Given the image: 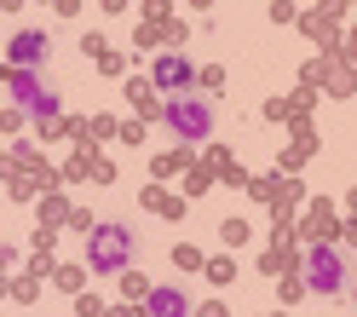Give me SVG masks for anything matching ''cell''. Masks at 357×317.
Masks as SVG:
<instances>
[{"label": "cell", "mask_w": 357, "mask_h": 317, "mask_svg": "<svg viewBox=\"0 0 357 317\" xmlns=\"http://www.w3.org/2000/svg\"><path fill=\"white\" fill-rule=\"evenodd\" d=\"M351 300H357V288H351Z\"/></svg>", "instance_id": "30"}, {"label": "cell", "mask_w": 357, "mask_h": 317, "mask_svg": "<svg viewBox=\"0 0 357 317\" xmlns=\"http://www.w3.org/2000/svg\"><path fill=\"white\" fill-rule=\"evenodd\" d=\"M121 294H127V300H144V294H150V283H144V271H132V277L121 283Z\"/></svg>", "instance_id": "17"}, {"label": "cell", "mask_w": 357, "mask_h": 317, "mask_svg": "<svg viewBox=\"0 0 357 317\" xmlns=\"http://www.w3.org/2000/svg\"><path fill=\"white\" fill-rule=\"evenodd\" d=\"M323 81L334 87V98H346V93H351V87H357V75H351V64H334V70H328Z\"/></svg>", "instance_id": "9"}, {"label": "cell", "mask_w": 357, "mask_h": 317, "mask_svg": "<svg viewBox=\"0 0 357 317\" xmlns=\"http://www.w3.org/2000/svg\"><path fill=\"white\" fill-rule=\"evenodd\" d=\"M219 237H225V242H231V248H236V242H242V237H248V225H242V219H225V225H219Z\"/></svg>", "instance_id": "19"}, {"label": "cell", "mask_w": 357, "mask_h": 317, "mask_svg": "<svg viewBox=\"0 0 357 317\" xmlns=\"http://www.w3.org/2000/svg\"><path fill=\"white\" fill-rule=\"evenodd\" d=\"M202 317H225V306H202Z\"/></svg>", "instance_id": "25"}, {"label": "cell", "mask_w": 357, "mask_h": 317, "mask_svg": "<svg viewBox=\"0 0 357 317\" xmlns=\"http://www.w3.org/2000/svg\"><path fill=\"white\" fill-rule=\"evenodd\" d=\"M47 58H52L47 29H17L6 47V70H47Z\"/></svg>", "instance_id": "5"}, {"label": "cell", "mask_w": 357, "mask_h": 317, "mask_svg": "<svg viewBox=\"0 0 357 317\" xmlns=\"http://www.w3.org/2000/svg\"><path fill=\"white\" fill-rule=\"evenodd\" d=\"M144 317H190L185 288H150L144 294Z\"/></svg>", "instance_id": "7"}, {"label": "cell", "mask_w": 357, "mask_h": 317, "mask_svg": "<svg viewBox=\"0 0 357 317\" xmlns=\"http://www.w3.org/2000/svg\"><path fill=\"white\" fill-rule=\"evenodd\" d=\"M150 93H155V81H127V98L139 104L144 116H155V98H150Z\"/></svg>", "instance_id": "10"}, {"label": "cell", "mask_w": 357, "mask_h": 317, "mask_svg": "<svg viewBox=\"0 0 357 317\" xmlns=\"http://www.w3.org/2000/svg\"><path fill=\"white\" fill-rule=\"evenodd\" d=\"M277 185H282V179H277V173H265V179H254V185H248V191H254L259 202H277Z\"/></svg>", "instance_id": "15"}, {"label": "cell", "mask_w": 357, "mask_h": 317, "mask_svg": "<svg viewBox=\"0 0 357 317\" xmlns=\"http://www.w3.org/2000/svg\"><path fill=\"white\" fill-rule=\"evenodd\" d=\"M63 214H70V208H63V196H47V202H40V225H47V231H52Z\"/></svg>", "instance_id": "14"}, {"label": "cell", "mask_w": 357, "mask_h": 317, "mask_svg": "<svg viewBox=\"0 0 357 317\" xmlns=\"http://www.w3.org/2000/svg\"><path fill=\"white\" fill-rule=\"evenodd\" d=\"M178 168H185V145H178L173 156H155V173H162V179H167V173H178Z\"/></svg>", "instance_id": "16"}, {"label": "cell", "mask_w": 357, "mask_h": 317, "mask_svg": "<svg viewBox=\"0 0 357 317\" xmlns=\"http://www.w3.org/2000/svg\"><path fill=\"white\" fill-rule=\"evenodd\" d=\"M288 260H294V254H282V248H271V254H265V271H271V277H277V271H282Z\"/></svg>", "instance_id": "20"}, {"label": "cell", "mask_w": 357, "mask_h": 317, "mask_svg": "<svg viewBox=\"0 0 357 317\" xmlns=\"http://www.w3.org/2000/svg\"><path fill=\"white\" fill-rule=\"evenodd\" d=\"M6 260H12V254H6V248H0V265H6Z\"/></svg>", "instance_id": "29"}, {"label": "cell", "mask_w": 357, "mask_h": 317, "mask_svg": "<svg viewBox=\"0 0 357 317\" xmlns=\"http://www.w3.org/2000/svg\"><path fill=\"white\" fill-rule=\"evenodd\" d=\"M150 81H155V87H167V93H178V87H190V81H196V70H190V58H178V52H167V58H155V70H150Z\"/></svg>", "instance_id": "6"}, {"label": "cell", "mask_w": 357, "mask_h": 317, "mask_svg": "<svg viewBox=\"0 0 357 317\" xmlns=\"http://www.w3.org/2000/svg\"><path fill=\"white\" fill-rule=\"evenodd\" d=\"M0 294H12V283H6V277H0Z\"/></svg>", "instance_id": "28"}, {"label": "cell", "mask_w": 357, "mask_h": 317, "mask_svg": "<svg viewBox=\"0 0 357 317\" xmlns=\"http://www.w3.org/2000/svg\"><path fill=\"white\" fill-rule=\"evenodd\" d=\"M340 231H346V242H351V248H357V219H351V225H340Z\"/></svg>", "instance_id": "24"}, {"label": "cell", "mask_w": 357, "mask_h": 317, "mask_svg": "<svg viewBox=\"0 0 357 317\" xmlns=\"http://www.w3.org/2000/svg\"><path fill=\"white\" fill-rule=\"evenodd\" d=\"M300 277H305V288H317V294H340L346 288V260L334 254V242H311Z\"/></svg>", "instance_id": "3"}, {"label": "cell", "mask_w": 357, "mask_h": 317, "mask_svg": "<svg viewBox=\"0 0 357 317\" xmlns=\"http://www.w3.org/2000/svg\"><path fill=\"white\" fill-rule=\"evenodd\" d=\"M109 317H139V311H132V306H116V311H109Z\"/></svg>", "instance_id": "26"}, {"label": "cell", "mask_w": 357, "mask_h": 317, "mask_svg": "<svg viewBox=\"0 0 357 317\" xmlns=\"http://www.w3.org/2000/svg\"><path fill=\"white\" fill-rule=\"evenodd\" d=\"M346 58H351V64H357V29H351V35H346Z\"/></svg>", "instance_id": "23"}, {"label": "cell", "mask_w": 357, "mask_h": 317, "mask_svg": "<svg viewBox=\"0 0 357 317\" xmlns=\"http://www.w3.org/2000/svg\"><path fill=\"white\" fill-rule=\"evenodd\" d=\"M202 87H208V93H219V87H225V70H219V64H213V70H202Z\"/></svg>", "instance_id": "21"}, {"label": "cell", "mask_w": 357, "mask_h": 317, "mask_svg": "<svg viewBox=\"0 0 357 317\" xmlns=\"http://www.w3.org/2000/svg\"><path fill=\"white\" fill-rule=\"evenodd\" d=\"M6 87L17 93V104H24L35 121L40 116H58V87L40 75V70H6Z\"/></svg>", "instance_id": "4"}, {"label": "cell", "mask_w": 357, "mask_h": 317, "mask_svg": "<svg viewBox=\"0 0 357 317\" xmlns=\"http://www.w3.org/2000/svg\"><path fill=\"white\" fill-rule=\"evenodd\" d=\"M202 271H208V283H213V288H231V277H236V265H231V260H208Z\"/></svg>", "instance_id": "11"}, {"label": "cell", "mask_w": 357, "mask_h": 317, "mask_svg": "<svg viewBox=\"0 0 357 317\" xmlns=\"http://www.w3.org/2000/svg\"><path fill=\"white\" fill-rule=\"evenodd\" d=\"M52 6H58L63 17H75V12H81V0H52Z\"/></svg>", "instance_id": "22"}, {"label": "cell", "mask_w": 357, "mask_h": 317, "mask_svg": "<svg viewBox=\"0 0 357 317\" xmlns=\"http://www.w3.org/2000/svg\"><path fill=\"white\" fill-rule=\"evenodd\" d=\"M75 311L81 317H104V300H98V294H75Z\"/></svg>", "instance_id": "18"}, {"label": "cell", "mask_w": 357, "mask_h": 317, "mask_svg": "<svg viewBox=\"0 0 357 317\" xmlns=\"http://www.w3.org/2000/svg\"><path fill=\"white\" fill-rule=\"evenodd\" d=\"M190 6H202V12H208V6H213V0H190Z\"/></svg>", "instance_id": "27"}, {"label": "cell", "mask_w": 357, "mask_h": 317, "mask_svg": "<svg viewBox=\"0 0 357 317\" xmlns=\"http://www.w3.org/2000/svg\"><path fill=\"white\" fill-rule=\"evenodd\" d=\"M173 265H178V271H202L208 260L196 254V248H185V242H178V248H173Z\"/></svg>", "instance_id": "13"}, {"label": "cell", "mask_w": 357, "mask_h": 317, "mask_svg": "<svg viewBox=\"0 0 357 317\" xmlns=\"http://www.w3.org/2000/svg\"><path fill=\"white\" fill-rule=\"evenodd\" d=\"M127 260H132L127 225H93L86 231V271H127Z\"/></svg>", "instance_id": "2"}, {"label": "cell", "mask_w": 357, "mask_h": 317, "mask_svg": "<svg viewBox=\"0 0 357 317\" xmlns=\"http://www.w3.org/2000/svg\"><path fill=\"white\" fill-rule=\"evenodd\" d=\"M52 277H58V288H70V294H81V283H86V271H81V265H58Z\"/></svg>", "instance_id": "12"}, {"label": "cell", "mask_w": 357, "mask_h": 317, "mask_svg": "<svg viewBox=\"0 0 357 317\" xmlns=\"http://www.w3.org/2000/svg\"><path fill=\"white\" fill-rule=\"evenodd\" d=\"M162 116H167V127L178 133V145L213 139V98H202V93H173V98L162 104Z\"/></svg>", "instance_id": "1"}, {"label": "cell", "mask_w": 357, "mask_h": 317, "mask_svg": "<svg viewBox=\"0 0 357 317\" xmlns=\"http://www.w3.org/2000/svg\"><path fill=\"white\" fill-rule=\"evenodd\" d=\"M340 6H346V0H340Z\"/></svg>", "instance_id": "31"}, {"label": "cell", "mask_w": 357, "mask_h": 317, "mask_svg": "<svg viewBox=\"0 0 357 317\" xmlns=\"http://www.w3.org/2000/svg\"><path fill=\"white\" fill-rule=\"evenodd\" d=\"M305 237H311V242H334V237H340V225H334V208H328V202H311Z\"/></svg>", "instance_id": "8"}]
</instances>
